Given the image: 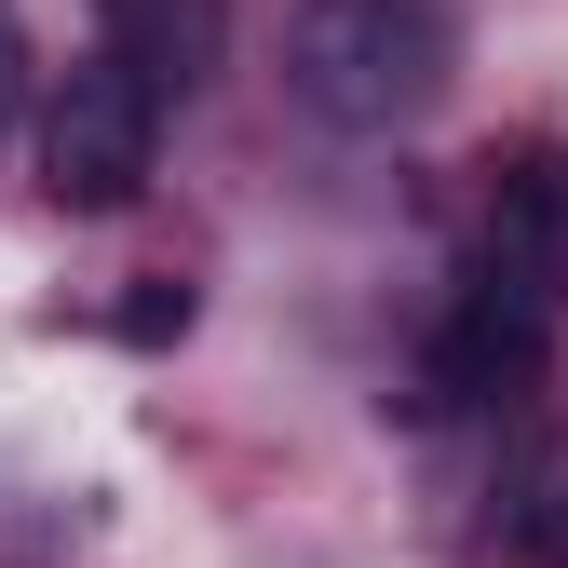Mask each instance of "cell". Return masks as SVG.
I'll use <instances>...</instances> for the list:
<instances>
[{"label":"cell","mask_w":568,"mask_h":568,"mask_svg":"<svg viewBox=\"0 0 568 568\" xmlns=\"http://www.w3.org/2000/svg\"><path fill=\"white\" fill-rule=\"evenodd\" d=\"M487 284L568 325V150H515L487 190Z\"/></svg>","instance_id":"5b68a950"},{"label":"cell","mask_w":568,"mask_h":568,"mask_svg":"<svg viewBox=\"0 0 568 568\" xmlns=\"http://www.w3.org/2000/svg\"><path fill=\"white\" fill-rule=\"evenodd\" d=\"M541 352H555V312H528L515 284L474 271V298L434 325V352H419V406H515L541 379Z\"/></svg>","instance_id":"3957f363"},{"label":"cell","mask_w":568,"mask_h":568,"mask_svg":"<svg viewBox=\"0 0 568 568\" xmlns=\"http://www.w3.org/2000/svg\"><path fill=\"white\" fill-rule=\"evenodd\" d=\"M150 150H163V109L135 95L109 54H82L68 95H54V122H41V190L68 203V217H122V203L150 190Z\"/></svg>","instance_id":"7a4b0ae2"},{"label":"cell","mask_w":568,"mask_h":568,"mask_svg":"<svg viewBox=\"0 0 568 568\" xmlns=\"http://www.w3.org/2000/svg\"><path fill=\"white\" fill-rule=\"evenodd\" d=\"M28 109V28H14V0H0V122Z\"/></svg>","instance_id":"ba28073f"},{"label":"cell","mask_w":568,"mask_h":568,"mask_svg":"<svg viewBox=\"0 0 568 568\" xmlns=\"http://www.w3.org/2000/svg\"><path fill=\"white\" fill-rule=\"evenodd\" d=\"M515 541H528V568H568V474L528 501V528H515Z\"/></svg>","instance_id":"8992f818"},{"label":"cell","mask_w":568,"mask_h":568,"mask_svg":"<svg viewBox=\"0 0 568 568\" xmlns=\"http://www.w3.org/2000/svg\"><path fill=\"white\" fill-rule=\"evenodd\" d=\"M95 54L150 109H190L217 82V54H231V0H95Z\"/></svg>","instance_id":"277c9868"},{"label":"cell","mask_w":568,"mask_h":568,"mask_svg":"<svg viewBox=\"0 0 568 568\" xmlns=\"http://www.w3.org/2000/svg\"><path fill=\"white\" fill-rule=\"evenodd\" d=\"M284 95L325 135H393L447 95V0H298Z\"/></svg>","instance_id":"6da1fadb"},{"label":"cell","mask_w":568,"mask_h":568,"mask_svg":"<svg viewBox=\"0 0 568 568\" xmlns=\"http://www.w3.org/2000/svg\"><path fill=\"white\" fill-rule=\"evenodd\" d=\"M190 325V284H135V298H122V338H176Z\"/></svg>","instance_id":"52a82bcc"}]
</instances>
